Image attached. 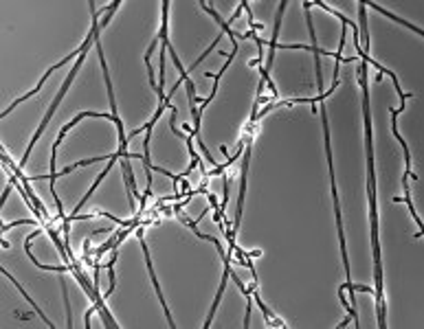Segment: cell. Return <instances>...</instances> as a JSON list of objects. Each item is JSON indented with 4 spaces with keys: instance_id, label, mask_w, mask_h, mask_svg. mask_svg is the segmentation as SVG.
<instances>
[{
    "instance_id": "obj_2",
    "label": "cell",
    "mask_w": 424,
    "mask_h": 329,
    "mask_svg": "<svg viewBox=\"0 0 424 329\" xmlns=\"http://www.w3.org/2000/svg\"><path fill=\"white\" fill-rule=\"evenodd\" d=\"M321 119H323V129H325V154H327V164H330V178H332V195H334V211H337V228H339V239H341V252H343V264H345V274H347V285L350 287V297H354L356 285L350 279V261H347V252H345V235H343V224H341V207H339V195H337V182H334V169H332V149H330V127H327V110L321 108Z\"/></svg>"
},
{
    "instance_id": "obj_10",
    "label": "cell",
    "mask_w": 424,
    "mask_h": 329,
    "mask_svg": "<svg viewBox=\"0 0 424 329\" xmlns=\"http://www.w3.org/2000/svg\"><path fill=\"white\" fill-rule=\"evenodd\" d=\"M9 193H11V187H7V189H5V193H3V198H0V204H5V202H7V198H9Z\"/></svg>"
},
{
    "instance_id": "obj_9",
    "label": "cell",
    "mask_w": 424,
    "mask_h": 329,
    "mask_svg": "<svg viewBox=\"0 0 424 329\" xmlns=\"http://www.w3.org/2000/svg\"><path fill=\"white\" fill-rule=\"evenodd\" d=\"M18 224H36V219H20V222H11V224H5V226H3V233H7L9 228H13V226H18Z\"/></svg>"
},
{
    "instance_id": "obj_1",
    "label": "cell",
    "mask_w": 424,
    "mask_h": 329,
    "mask_svg": "<svg viewBox=\"0 0 424 329\" xmlns=\"http://www.w3.org/2000/svg\"><path fill=\"white\" fill-rule=\"evenodd\" d=\"M354 46L358 49L360 57H363V66H360V88H363V112H365V145H367V191H369V211H372V244H374V264H376V307H378V327L385 329V299H382V272H380V248H378V217H376V180H374V147H372V121H369V94H367V61L369 55L360 49L358 44V33H354Z\"/></svg>"
},
{
    "instance_id": "obj_8",
    "label": "cell",
    "mask_w": 424,
    "mask_h": 329,
    "mask_svg": "<svg viewBox=\"0 0 424 329\" xmlns=\"http://www.w3.org/2000/svg\"><path fill=\"white\" fill-rule=\"evenodd\" d=\"M339 297H341V303L345 305V310H347V314H350V316H354V325L358 327V316H356V312H354V307L347 303V299H345V292L343 290H339Z\"/></svg>"
},
{
    "instance_id": "obj_3",
    "label": "cell",
    "mask_w": 424,
    "mask_h": 329,
    "mask_svg": "<svg viewBox=\"0 0 424 329\" xmlns=\"http://www.w3.org/2000/svg\"><path fill=\"white\" fill-rule=\"evenodd\" d=\"M84 55H86V51H84V53H81V55H79V59H77V61H75V66H73V71H71V73H68V77H66V81H64V86H62V88H59V92L55 94V101H53V104H51V110H49V112H46V116H44V121H42V125H40V127H38V132H36V136H33V139H31V147H33V145H36V141L40 139V136H42V132H44V127H46V123H49V121H51V116H53V114H55V108H57V104H59V101H62V97H64V92L68 90V86H71V84H73V77H75V73H77V68L81 66V61H84ZM29 154H31V149H29V152H26V154H24V158H22V162H20V167H22V164L26 162V158H29Z\"/></svg>"
},
{
    "instance_id": "obj_4",
    "label": "cell",
    "mask_w": 424,
    "mask_h": 329,
    "mask_svg": "<svg viewBox=\"0 0 424 329\" xmlns=\"http://www.w3.org/2000/svg\"><path fill=\"white\" fill-rule=\"evenodd\" d=\"M95 42H97V38H95ZM97 51H99L101 68H104V77H106L108 94H112V84H110V77H108V66H106V59H104V51H101V44H99V42H97ZM110 104H112V121L117 123V132H119V143H121V147H119V149H126V145H128V139H126V132H123L121 119H119V114H117V104H114V97H110Z\"/></svg>"
},
{
    "instance_id": "obj_5",
    "label": "cell",
    "mask_w": 424,
    "mask_h": 329,
    "mask_svg": "<svg viewBox=\"0 0 424 329\" xmlns=\"http://www.w3.org/2000/svg\"><path fill=\"white\" fill-rule=\"evenodd\" d=\"M3 274H5V277H7V279H9V281H11V283H13V285H16V287H18V290H20V294H22V297H24L26 301H29V305H31V307H33V310H36V312H38V316H40V318H42V320H44V323H46V325H49V327H53V323H51V320H49V318H46V316H44V314H42V312H40V307H38V303H36V301H33V299H31V297H29V294H26L24 290H22V285H20V283H18V281H16V279H13V277H11V274H9V270H5V268H3Z\"/></svg>"
},
{
    "instance_id": "obj_6",
    "label": "cell",
    "mask_w": 424,
    "mask_h": 329,
    "mask_svg": "<svg viewBox=\"0 0 424 329\" xmlns=\"http://www.w3.org/2000/svg\"><path fill=\"white\" fill-rule=\"evenodd\" d=\"M365 7H367V3H360V24H363V49L365 53H367V49H369V33H367V11H365Z\"/></svg>"
},
{
    "instance_id": "obj_7",
    "label": "cell",
    "mask_w": 424,
    "mask_h": 329,
    "mask_svg": "<svg viewBox=\"0 0 424 329\" xmlns=\"http://www.w3.org/2000/svg\"><path fill=\"white\" fill-rule=\"evenodd\" d=\"M62 287H64V290H62V294H64V305H66V320H68V327H73V312H71V303H68V290H66V283L64 281H62Z\"/></svg>"
}]
</instances>
